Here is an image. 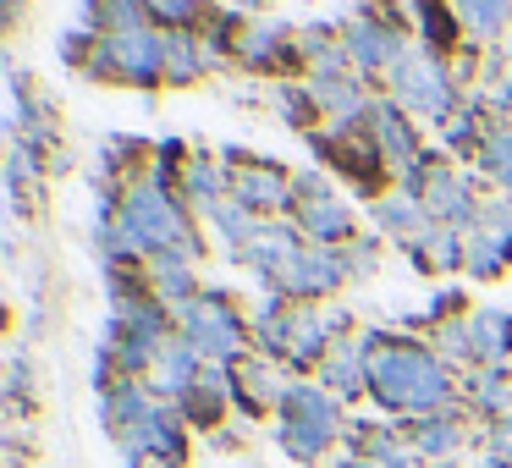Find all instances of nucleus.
I'll use <instances>...</instances> for the list:
<instances>
[]
</instances>
